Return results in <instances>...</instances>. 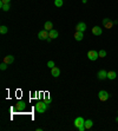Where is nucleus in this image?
<instances>
[{
	"mask_svg": "<svg viewBox=\"0 0 118 131\" xmlns=\"http://www.w3.org/2000/svg\"><path fill=\"white\" fill-rule=\"evenodd\" d=\"M49 108V104L45 102H38L36 104V111L39 113H44Z\"/></svg>",
	"mask_w": 118,
	"mask_h": 131,
	"instance_id": "nucleus-1",
	"label": "nucleus"
},
{
	"mask_svg": "<svg viewBox=\"0 0 118 131\" xmlns=\"http://www.w3.org/2000/svg\"><path fill=\"white\" fill-rule=\"evenodd\" d=\"M109 92L108 91H105V90H102L98 92V98H99V100H102V102H106V100L109 99Z\"/></svg>",
	"mask_w": 118,
	"mask_h": 131,
	"instance_id": "nucleus-2",
	"label": "nucleus"
},
{
	"mask_svg": "<svg viewBox=\"0 0 118 131\" xmlns=\"http://www.w3.org/2000/svg\"><path fill=\"white\" fill-rule=\"evenodd\" d=\"M87 58L90 59V60H92V62H95V60H97V59L99 58V54H98V52L95 50H91L87 52Z\"/></svg>",
	"mask_w": 118,
	"mask_h": 131,
	"instance_id": "nucleus-3",
	"label": "nucleus"
},
{
	"mask_svg": "<svg viewBox=\"0 0 118 131\" xmlns=\"http://www.w3.org/2000/svg\"><path fill=\"white\" fill-rule=\"evenodd\" d=\"M84 123H85V119L83 117H77L76 119H74V122H73V124H74V127L76 128H79L82 127V125H84Z\"/></svg>",
	"mask_w": 118,
	"mask_h": 131,
	"instance_id": "nucleus-4",
	"label": "nucleus"
},
{
	"mask_svg": "<svg viewBox=\"0 0 118 131\" xmlns=\"http://www.w3.org/2000/svg\"><path fill=\"white\" fill-rule=\"evenodd\" d=\"M38 38L40 39V40H45L49 38V31H46V30H43L38 33Z\"/></svg>",
	"mask_w": 118,
	"mask_h": 131,
	"instance_id": "nucleus-5",
	"label": "nucleus"
},
{
	"mask_svg": "<svg viewBox=\"0 0 118 131\" xmlns=\"http://www.w3.org/2000/svg\"><path fill=\"white\" fill-rule=\"evenodd\" d=\"M25 108H26V103L23 102V100L17 102V104H15V106H14V109H15V110H18V111H21V110H24Z\"/></svg>",
	"mask_w": 118,
	"mask_h": 131,
	"instance_id": "nucleus-6",
	"label": "nucleus"
},
{
	"mask_svg": "<svg viewBox=\"0 0 118 131\" xmlns=\"http://www.w3.org/2000/svg\"><path fill=\"white\" fill-rule=\"evenodd\" d=\"M102 33H103V28L100 26H95L92 28V34H95V36H102Z\"/></svg>",
	"mask_w": 118,
	"mask_h": 131,
	"instance_id": "nucleus-7",
	"label": "nucleus"
},
{
	"mask_svg": "<svg viewBox=\"0 0 118 131\" xmlns=\"http://www.w3.org/2000/svg\"><path fill=\"white\" fill-rule=\"evenodd\" d=\"M97 77H98V79L103 80V79H105V78H108V72H106L105 70H100L99 72L97 73Z\"/></svg>",
	"mask_w": 118,
	"mask_h": 131,
	"instance_id": "nucleus-8",
	"label": "nucleus"
},
{
	"mask_svg": "<svg viewBox=\"0 0 118 131\" xmlns=\"http://www.w3.org/2000/svg\"><path fill=\"white\" fill-rule=\"evenodd\" d=\"M83 38H84V32H80V31L74 32V39H76L77 41L83 40Z\"/></svg>",
	"mask_w": 118,
	"mask_h": 131,
	"instance_id": "nucleus-9",
	"label": "nucleus"
},
{
	"mask_svg": "<svg viewBox=\"0 0 118 131\" xmlns=\"http://www.w3.org/2000/svg\"><path fill=\"white\" fill-rule=\"evenodd\" d=\"M86 30V24L85 23H78L77 26H76V31H80V32H84Z\"/></svg>",
	"mask_w": 118,
	"mask_h": 131,
	"instance_id": "nucleus-10",
	"label": "nucleus"
},
{
	"mask_svg": "<svg viewBox=\"0 0 118 131\" xmlns=\"http://www.w3.org/2000/svg\"><path fill=\"white\" fill-rule=\"evenodd\" d=\"M103 25H104L106 28H111V27L114 26V23L111 21V19L109 18H105L104 20H103Z\"/></svg>",
	"mask_w": 118,
	"mask_h": 131,
	"instance_id": "nucleus-11",
	"label": "nucleus"
},
{
	"mask_svg": "<svg viewBox=\"0 0 118 131\" xmlns=\"http://www.w3.org/2000/svg\"><path fill=\"white\" fill-rule=\"evenodd\" d=\"M58 36H59L58 31H56L55 28H52L51 31H49V37L51 39H56V38H58Z\"/></svg>",
	"mask_w": 118,
	"mask_h": 131,
	"instance_id": "nucleus-12",
	"label": "nucleus"
},
{
	"mask_svg": "<svg viewBox=\"0 0 118 131\" xmlns=\"http://www.w3.org/2000/svg\"><path fill=\"white\" fill-rule=\"evenodd\" d=\"M51 74L53 76V77H59V74H60V70H59L57 66L51 68Z\"/></svg>",
	"mask_w": 118,
	"mask_h": 131,
	"instance_id": "nucleus-13",
	"label": "nucleus"
},
{
	"mask_svg": "<svg viewBox=\"0 0 118 131\" xmlns=\"http://www.w3.org/2000/svg\"><path fill=\"white\" fill-rule=\"evenodd\" d=\"M53 28V24H52V21H46L45 24H44V30H46V31H51Z\"/></svg>",
	"mask_w": 118,
	"mask_h": 131,
	"instance_id": "nucleus-14",
	"label": "nucleus"
},
{
	"mask_svg": "<svg viewBox=\"0 0 118 131\" xmlns=\"http://www.w3.org/2000/svg\"><path fill=\"white\" fill-rule=\"evenodd\" d=\"M4 62L9 65V64H12L14 62V57H13V56H6V57L4 58Z\"/></svg>",
	"mask_w": 118,
	"mask_h": 131,
	"instance_id": "nucleus-15",
	"label": "nucleus"
},
{
	"mask_svg": "<svg viewBox=\"0 0 118 131\" xmlns=\"http://www.w3.org/2000/svg\"><path fill=\"white\" fill-rule=\"evenodd\" d=\"M116 77H117V73L115 72V71H110V72H108V78L109 79H116Z\"/></svg>",
	"mask_w": 118,
	"mask_h": 131,
	"instance_id": "nucleus-16",
	"label": "nucleus"
},
{
	"mask_svg": "<svg viewBox=\"0 0 118 131\" xmlns=\"http://www.w3.org/2000/svg\"><path fill=\"white\" fill-rule=\"evenodd\" d=\"M84 125H85V128H86V129H91V128H92V125H93V122H92L91 119H86V121H85V123H84Z\"/></svg>",
	"mask_w": 118,
	"mask_h": 131,
	"instance_id": "nucleus-17",
	"label": "nucleus"
},
{
	"mask_svg": "<svg viewBox=\"0 0 118 131\" xmlns=\"http://www.w3.org/2000/svg\"><path fill=\"white\" fill-rule=\"evenodd\" d=\"M7 32H8V28H7V26H4V25H2V26L0 27V33H1V34H6Z\"/></svg>",
	"mask_w": 118,
	"mask_h": 131,
	"instance_id": "nucleus-18",
	"label": "nucleus"
},
{
	"mask_svg": "<svg viewBox=\"0 0 118 131\" xmlns=\"http://www.w3.org/2000/svg\"><path fill=\"white\" fill-rule=\"evenodd\" d=\"M64 4V0H55V6L56 7H61Z\"/></svg>",
	"mask_w": 118,
	"mask_h": 131,
	"instance_id": "nucleus-19",
	"label": "nucleus"
},
{
	"mask_svg": "<svg viewBox=\"0 0 118 131\" xmlns=\"http://www.w3.org/2000/svg\"><path fill=\"white\" fill-rule=\"evenodd\" d=\"M0 7L4 9V11H8L9 9V4H2V2H0Z\"/></svg>",
	"mask_w": 118,
	"mask_h": 131,
	"instance_id": "nucleus-20",
	"label": "nucleus"
},
{
	"mask_svg": "<svg viewBox=\"0 0 118 131\" xmlns=\"http://www.w3.org/2000/svg\"><path fill=\"white\" fill-rule=\"evenodd\" d=\"M98 54H99V58H104V57H106V51L100 50L99 52H98Z\"/></svg>",
	"mask_w": 118,
	"mask_h": 131,
	"instance_id": "nucleus-21",
	"label": "nucleus"
},
{
	"mask_svg": "<svg viewBox=\"0 0 118 131\" xmlns=\"http://www.w3.org/2000/svg\"><path fill=\"white\" fill-rule=\"evenodd\" d=\"M47 66H49V67H50V68L55 67V66H56V65H55V62H52V60H50V62L47 63Z\"/></svg>",
	"mask_w": 118,
	"mask_h": 131,
	"instance_id": "nucleus-22",
	"label": "nucleus"
},
{
	"mask_svg": "<svg viewBox=\"0 0 118 131\" xmlns=\"http://www.w3.org/2000/svg\"><path fill=\"white\" fill-rule=\"evenodd\" d=\"M7 65H8V64H6V63L4 62V63H2L1 65H0V68H1V70L4 71V70H6V68H7Z\"/></svg>",
	"mask_w": 118,
	"mask_h": 131,
	"instance_id": "nucleus-23",
	"label": "nucleus"
},
{
	"mask_svg": "<svg viewBox=\"0 0 118 131\" xmlns=\"http://www.w3.org/2000/svg\"><path fill=\"white\" fill-rule=\"evenodd\" d=\"M44 102H45V103H47V104H50L51 99H50V98H49V97H47V96H46L45 98H44Z\"/></svg>",
	"mask_w": 118,
	"mask_h": 131,
	"instance_id": "nucleus-24",
	"label": "nucleus"
},
{
	"mask_svg": "<svg viewBox=\"0 0 118 131\" xmlns=\"http://www.w3.org/2000/svg\"><path fill=\"white\" fill-rule=\"evenodd\" d=\"M78 129V131H84L86 128H85V125H82V127H79V128H77Z\"/></svg>",
	"mask_w": 118,
	"mask_h": 131,
	"instance_id": "nucleus-25",
	"label": "nucleus"
},
{
	"mask_svg": "<svg viewBox=\"0 0 118 131\" xmlns=\"http://www.w3.org/2000/svg\"><path fill=\"white\" fill-rule=\"evenodd\" d=\"M9 1H11V0H1L0 2H2V4H9Z\"/></svg>",
	"mask_w": 118,
	"mask_h": 131,
	"instance_id": "nucleus-26",
	"label": "nucleus"
},
{
	"mask_svg": "<svg viewBox=\"0 0 118 131\" xmlns=\"http://www.w3.org/2000/svg\"><path fill=\"white\" fill-rule=\"evenodd\" d=\"M116 121H117V122H118V117H117V118H116Z\"/></svg>",
	"mask_w": 118,
	"mask_h": 131,
	"instance_id": "nucleus-27",
	"label": "nucleus"
},
{
	"mask_svg": "<svg viewBox=\"0 0 118 131\" xmlns=\"http://www.w3.org/2000/svg\"><path fill=\"white\" fill-rule=\"evenodd\" d=\"M117 113H118V112H117Z\"/></svg>",
	"mask_w": 118,
	"mask_h": 131,
	"instance_id": "nucleus-28",
	"label": "nucleus"
}]
</instances>
